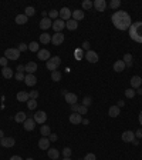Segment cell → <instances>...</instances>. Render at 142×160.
Instances as JSON below:
<instances>
[{
	"label": "cell",
	"mask_w": 142,
	"mask_h": 160,
	"mask_svg": "<svg viewBox=\"0 0 142 160\" xmlns=\"http://www.w3.org/2000/svg\"><path fill=\"white\" fill-rule=\"evenodd\" d=\"M111 20H112V24L118 30H128L132 24L131 16L126 11H122V10L115 11L114 14H112V17H111Z\"/></svg>",
	"instance_id": "6da1fadb"
},
{
	"label": "cell",
	"mask_w": 142,
	"mask_h": 160,
	"mask_svg": "<svg viewBox=\"0 0 142 160\" xmlns=\"http://www.w3.org/2000/svg\"><path fill=\"white\" fill-rule=\"evenodd\" d=\"M128 33L134 42L142 43V22H135L131 24V27L128 29Z\"/></svg>",
	"instance_id": "7a4b0ae2"
},
{
	"label": "cell",
	"mask_w": 142,
	"mask_h": 160,
	"mask_svg": "<svg viewBox=\"0 0 142 160\" xmlns=\"http://www.w3.org/2000/svg\"><path fill=\"white\" fill-rule=\"evenodd\" d=\"M60 64H61V59L58 57V56H55V57H51L49 61H47V69H49L50 72H55L58 67H60Z\"/></svg>",
	"instance_id": "3957f363"
},
{
	"label": "cell",
	"mask_w": 142,
	"mask_h": 160,
	"mask_svg": "<svg viewBox=\"0 0 142 160\" xmlns=\"http://www.w3.org/2000/svg\"><path fill=\"white\" fill-rule=\"evenodd\" d=\"M4 57L7 60H17L20 57V52H19L17 47H10V49H7L4 52Z\"/></svg>",
	"instance_id": "277c9868"
},
{
	"label": "cell",
	"mask_w": 142,
	"mask_h": 160,
	"mask_svg": "<svg viewBox=\"0 0 142 160\" xmlns=\"http://www.w3.org/2000/svg\"><path fill=\"white\" fill-rule=\"evenodd\" d=\"M33 119L38 124H44L46 120H47V115H46V111H43V110H37V113L33 116Z\"/></svg>",
	"instance_id": "5b68a950"
},
{
	"label": "cell",
	"mask_w": 142,
	"mask_h": 160,
	"mask_svg": "<svg viewBox=\"0 0 142 160\" xmlns=\"http://www.w3.org/2000/svg\"><path fill=\"white\" fill-rule=\"evenodd\" d=\"M71 14H72V11H71L68 7H63V9H60V11H58V16H60V19H61V20H64V22L70 20Z\"/></svg>",
	"instance_id": "8992f818"
},
{
	"label": "cell",
	"mask_w": 142,
	"mask_h": 160,
	"mask_svg": "<svg viewBox=\"0 0 142 160\" xmlns=\"http://www.w3.org/2000/svg\"><path fill=\"white\" fill-rule=\"evenodd\" d=\"M122 142H125V143H132L134 140H135V133L132 132V130H126V132L122 133Z\"/></svg>",
	"instance_id": "52a82bcc"
},
{
	"label": "cell",
	"mask_w": 142,
	"mask_h": 160,
	"mask_svg": "<svg viewBox=\"0 0 142 160\" xmlns=\"http://www.w3.org/2000/svg\"><path fill=\"white\" fill-rule=\"evenodd\" d=\"M66 27V22L64 20H61L60 17L58 19H55L54 22H53V29H54L55 33H61V30Z\"/></svg>",
	"instance_id": "ba28073f"
},
{
	"label": "cell",
	"mask_w": 142,
	"mask_h": 160,
	"mask_svg": "<svg viewBox=\"0 0 142 160\" xmlns=\"http://www.w3.org/2000/svg\"><path fill=\"white\" fill-rule=\"evenodd\" d=\"M0 144L6 149H9V147H13L16 144V140H14V137H3L0 139Z\"/></svg>",
	"instance_id": "9c48e42d"
},
{
	"label": "cell",
	"mask_w": 142,
	"mask_h": 160,
	"mask_svg": "<svg viewBox=\"0 0 142 160\" xmlns=\"http://www.w3.org/2000/svg\"><path fill=\"white\" fill-rule=\"evenodd\" d=\"M37 57L43 61H49L51 59V55H50V52L47 49H41L37 52Z\"/></svg>",
	"instance_id": "30bf717a"
},
{
	"label": "cell",
	"mask_w": 142,
	"mask_h": 160,
	"mask_svg": "<svg viewBox=\"0 0 142 160\" xmlns=\"http://www.w3.org/2000/svg\"><path fill=\"white\" fill-rule=\"evenodd\" d=\"M40 29L41 30H49L50 27H53V22H51V19L50 17H44V19H41L40 20Z\"/></svg>",
	"instance_id": "8fae6325"
},
{
	"label": "cell",
	"mask_w": 142,
	"mask_h": 160,
	"mask_svg": "<svg viewBox=\"0 0 142 160\" xmlns=\"http://www.w3.org/2000/svg\"><path fill=\"white\" fill-rule=\"evenodd\" d=\"M84 57H85V59H87V61H90V63H97V61H98V59H99L98 55H97L95 52H93V50H88Z\"/></svg>",
	"instance_id": "7c38bea8"
},
{
	"label": "cell",
	"mask_w": 142,
	"mask_h": 160,
	"mask_svg": "<svg viewBox=\"0 0 142 160\" xmlns=\"http://www.w3.org/2000/svg\"><path fill=\"white\" fill-rule=\"evenodd\" d=\"M63 42H64V34L63 33H55L51 36V43L54 46H60Z\"/></svg>",
	"instance_id": "4fadbf2b"
},
{
	"label": "cell",
	"mask_w": 142,
	"mask_h": 160,
	"mask_svg": "<svg viewBox=\"0 0 142 160\" xmlns=\"http://www.w3.org/2000/svg\"><path fill=\"white\" fill-rule=\"evenodd\" d=\"M93 3H94V7H95L97 11H105V9H107L105 0H94Z\"/></svg>",
	"instance_id": "5bb4252c"
},
{
	"label": "cell",
	"mask_w": 142,
	"mask_h": 160,
	"mask_svg": "<svg viewBox=\"0 0 142 160\" xmlns=\"http://www.w3.org/2000/svg\"><path fill=\"white\" fill-rule=\"evenodd\" d=\"M50 142L49 137H41L40 140H38V149L41 150H49L50 149Z\"/></svg>",
	"instance_id": "9a60e30c"
},
{
	"label": "cell",
	"mask_w": 142,
	"mask_h": 160,
	"mask_svg": "<svg viewBox=\"0 0 142 160\" xmlns=\"http://www.w3.org/2000/svg\"><path fill=\"white\" fill-rule=\"evenodd\" d=\"M68 120H70V123H72V124H80V123H82V116L78 115V113H71L70 117H68Z\"/></svg>",
	"instance_id": "2e32d148"
},
{
	"label": "cell",
	"mask_w": 142,
	"mask_h": 160,
	"mask_svg": "<svg viewBox=\"0 0 142 160\" xmlns=\"http://www.w3.org/2000/svg\"><path fill=\"white\" fill-rule=\"evenodd\" d=\"M37 63H34V61H28L27 64H26V73L27 74H34V72H37Z\"/></svg>",
	"instance_id": "e0dca14e"
},
{
	"label": "cell",
	"mask_w": 142,
	"mask_h": 160,
	"mask_svg": "<svg viewBox=\"0 0 142 160\" xmlns=\"http://www.w3.org/2000/svg\"><path fill=\"white\" fill-rule=\"evenodd\" d=\"M23 124H24V130L26 132H31L36 127V121H34V119H26V121Z\"/></svg>",
	"instance_id": "ac0fdd59"
},
{
	"label": "cell",
	"mask_w": 142,
	"mask_h": 160,
	"mask_svg": "<svg viewBox=\"0 0 142 160\" xmlns=\"http://www.w3.org/2000/svg\"><path fill=\"white\" fill-rule=\"evenodd\" d=\"M24 82H26V86H30V87H33L34 84L37 83V77H36L34 74H26V77H24Z\"/></svg>",
	"instance_id": "d6986e66"
},
{
	"label": "cell",
	"mask_w": 142,
	"mask_h": 160,
	"mask_svg": "<svg viewBox=\"0 0 142 160\" xmlns=\"http://www.w3.org/2000/svg\"><path fill=\"white\" fill-rule=\"evenodd\" d=\"M142 84V79L139 76H132L131 77V89H139Z\"/></svg>",
	"instance_id": "ffe728a7"
},
{
	"label": "cell",
	"mask_w": 142,
	"mask_h": 160,
	"mask_svg": "<svg viewBox=\"0 0 142 160\" xmlns=\"http://www.w3.org/2000/svg\"><path fill=\"white\" fill-rule=\"evenodd\" d=\"M66 102L68 103L70 106H72V105H75L77 103V100H78V97H77V94H74V93H67L66 96Z\"/></svg>",
	"instance_id": "44dd1931"
},
{
	"label": "cell",
	"mask_w": 142,
	"mask_h": 160,
	"mask_svg": "<svg viewBox=\"0 0 142 160\" xmlns=\"http://www.w3.org/2000/svg\"><path fill=\"white\" fill-rule=\"evenodd\" d=\"M28 99H30L28 92H19V93H17V100H19V102H22V103H27Z\"/></svg>",
	"instance_id": "7402d4cb"
},
{
	"label": "cell",
	"mask_w": 142,
	"mask_h": 160,
	"mask_svg": "<svg viewBox=\"0 0 142 160\" xmlns=\"http://www.w3.org/2000/svg\"><path fill=\"white\" fill-rule=\"evenodd\" d=\"M120 113H121V109L117 105L111 106V107H109V110H108L109 117H118V116H120Z\"/></svg>",
	"instance_id": "603a6c76"
},
{
	"label": "cell",
	"mask_w": 142,
	"mask_h": 160,
	"mask_svg": "<svg viewBox=\"0 0 142 160\" xmlns=\"http://www.w3.org/2000/svg\"><path fill=\"white\" fill-rule=\"evenodd\" d=\"M47 155H49V157L51 160H57L58 157H60V152H58L57 149H51V147H50V149L47 150Z\"/></svg>",
	"instance_id": "cb8c5ba5"
},
{
	"label": "cell",
	"mask_w": 142,
	"mask_h": 160,
	"mask_svg": "<svg viewBox=\"0 0 142 160\" xmlns=\"http://www.w3.org/2000/svg\"><path fill=\"white\" fill-rule=\"evenodd\" d=\"M1 76L4 79H11L13 77V69L11 67H3L1 69Z\"/></svg>",
	"instance_id": "d4e9b609"
},
{
	"label": "cell",
	"mask_w": 142,
	"mask_h": 160,
	"mask_svg": "<svg viewBox=\"0 0 142 160\" xmlns=\"http://www.w3.org/2000/svg\"><path fill=\"white\" fill-rule=\"evenodd\" d=\"M125 67H126V66H125V63H124L122 60H117V61L114 63V70H115L117 73H121L122 70H124V69H125Z\"/></svg>",
	"instance_id": "484cf974"
},
{
	"label": "cell",
	"mask_w": 142,
	"mask_h": 160,
	"mask_svg": "<svg viewBox=\"0 0 142 160\" xmlns=\"http://www.w3.org/2000/svg\"><path fill=\"white\" fill-rule=\"evenodd\" d=\"M26 119H27V115H26L24 111H19L16 116H14V121H16V123H24Z\"/></svg>",
	"instance_id": "4316f807"
},
{
	"label": "cell",
	"mask_w": 142,
	"mask_h": 160,
	"mask_svg": "<svg viewBox=\"0 0 142 160\" xmlns=\"http://www.w3.org/2000/svg\"><path fill=\"white\" fill-rule=\"evenodd\" d=\"M66 27L68 29V30H75V29L78 27V22H75L74 19H70V20L66 22Z\"/></svg>",
	"instance_id": "83f0119b"
},
{
	"label": "cell",
	"mask_w": 142,
	"mask_h": 160,
	"mask_svg": "<svg viewBox=\"0 0 142 160\" xmlns=\"http://www.w3.org/2000/svg\"><path fill=\"white\" fill-rule=\"evenodd\" d=\"M40 133L43 134L44 137H49L50 134H51V129H50L49 124H43V126L40 127Z\"/></svg>",
	"instance_id": "f1b7e54d"
},
{
	"label": "cell",
	"mask_w": 142,
	"mask_h": 160,
	"mask_svg": "<svg viewBox=\"0 0 142 160\" xmlns=\"http://www.w3.org/2000/svg\"><path fill=\"white\" fill-rule=\"evenodd\" d=\"M71 16H72V19H74L75 22H78V20H82V19H84V11L82 10H74Z\"/></svg>",
	"instance_id": "f546056e"
},
{
	"label": "cell",
	"mask_w": 142,
	"mask_h": 160,
	"mask_svg": "<svg viewBox=\"0 0 142 160\" xmlns=\"http://www.w3.org/2000/svg\"><path fill=\"white\" fill-rule=\"evenodd\" d=\"M27 20H28V17L23 13V14H17L16 16V23L17 24H26L27 23Z\"/></svg>",
	"instance_id": "4dcf8cb0"
},
{
	"label": "cell",
	"mask_w": 142,
	"mask_h": 160,
	"mask_svg": "<svg viewBox=\"0 0 142 160\" xmlns=\"http://www.w3.org/2000/svg\"><path fill=\"white\" fill-rule=\"evenodd\" d=\"M51 42V36L49 33H43L40 34V43L41 44H49Z\"/></svg>",
	"instance_id": "1f68e13d"
},
{
	"label": "cell",
	"mask_w": 142,
	"mask_h": 160,
	"mask_svg": "<svg viewBox=\"0 0 142 160\" xmlns=\"http://www.w3.org/2000/svg\"><path fill=\"white\" fill-rule=\"evenodd\" d=\"M122 61L125 63V66H128V67H131L132 66V56L129 55V53H126V55H124V59H122Z\"/></svg>",
	"instance_id": "d6a6232c"
},
{
	"label": "cell",
	"mask_w": 142,
	"mask_h": 160,
	"mask_svg": "<svg viewBox=\"0 0 142 160\" xmlns=\"http://www.w3.org/2000/svg\"><path fill=\"white\" fill-rule=\"evenodd\" d=\"M61 79V73L58 70H55V72H51V80L53 82H60Z\"/></svg>",
	"instance_id": "836d02e7"
},
{
	"label": "cell",
	"mask_w": 142,
	"mask_h": 160,
	"mask_svg": "<svg viewBox=\"0 0 142 160\" xmlns=\"http://www.w3.org/2000/svg\"><path fill=\"white\" fill-rule=\"evenodd\" d=\"M27 107L30 109V110H34V109L37 107V100L28 99V100H27Z\"/></svg>",
	"instance_id": "e575fe53"
},
{
	"label": "cell",
	"mask_w": 142,
	"mask_h": 160,
	"mask_svg": "<svg viewBox=\"0 0 142 160\" xmlns=\"http://www.w3.org/2000/svg\"><path fill=\"white\" fill-rule=\"evenodd\" d=\"M93 6H94V3L91 0H84V2H82V9H84V10H90Z\"/></svg>",
	"instance_id": "d590c367"
},
{
	"label": "cell",
	"mask_w": 142,
	"mask_h": 160,
	"mask_svg": "<svg viewBox=\"0 0 142 160\" xmlns=\"http://www.w3.org/2000/svg\"><path fill=\"white\" fill-rule=\"evenodd\" d=\"M34 13H36V10H34V7H31V6H28V7H26V10H24V14H26L27 17L34 16Z\"/></svg>",
	"instance_id": "8d00e7d4"
},
{
	"label": "cell",
	"mask_w": 142,
	"mask_h": 160,
	"mask_svg": "<svg viewBox=\"0 0 142 160\" xmlns=\"http://www.w3.org/2000/svg\"><path fill=\"white\" fill-rule=\"evenodd\" d=\"M135 94H137V92H135L134 89H126V90H125V96L128 97V99H132Z\"/></svg>",
	"instance_id": "74e56055"
},
{
	"label": "cell",
	"mask_w": 142,
	"mask_h": 160,
	"mask_svg": "<svg viewBox=\"0 0 142 160\" xmlns=\"http://www.w3.org/2000/svg\"><path fill=\"white\" fill-rule=\"evenodd\" d=\"M28 50H31V52H38V44L37 42H31V43L28 44Z\"/></svg>",
	"instance_id": "f35d334b"
},
{
	"label": "cell",
	"mask_w": 142,
	"mask_h": 160,
	"mask_svg": "<svg viewBox=\"0 0 142 160\" xmlns=\"http://www.w3.org/2000/svg\"><path fill=\"white\" fill-rule=\"evenodd\" d=\"M91 103H93V100H91L90 96H87V97H84V99H82V106H85V107L91 106Z\"/></svg>",
	"instance_id": "ab89813d"
},
{
	"label": "cell",
	"mask_w": 142,
	"mask_h": 160,
	"mask_svg": "<svg viewBox=\"0 0 142 160\" xmlns=\"http://www.w3.org/2000/svg\"><path fill=\"white\" fill-rule=\"evenodd\" d=\"M84 56H85V55L82 53V49H77L75 50V59H77V60H81Z\"/></svg>",
	"instance_id": "60d3db41"
},
{
	"label": "cell",
	"mask_w": 142,
	"mask_h": 160,
	"mask_svg": "<svg viewBox=\"0 0 142 160\" xmlns=\"http://www.w3.org/2000/svg\"><path fill=\"white\" fill-rule=\"evenodd\" d=\"M24 77H26V76H24V73H19V72H17L16 74H14V79H16L17 82H24Z\"/></svg>",
	"instance_id": "b9f144b4"
},
{
	"label": "cell",
	"mask_w": 142,
	"mask_h": 160,
	"mask_svg": "<svg viewBox=\"0 0 142 160\" xmlns=\"http://www.w3.org/2000/svg\"><path fill=\"white\" fill-rule=\"evenodd\" d=\"M121 6V2L120 0H112L111 3H109V7H112V9H118Z\"/></svg>",
	"instance_id": "7bdbcfd3"
},
{
	"label": "cell",
	"mask_w": 142,
	"mask_h": 160,
	"mask_svg": "<svg viewBox=\"0 0 142 160\" xmlns=\"http://www.w3.org/2000/svg\"><path fill=\"white\" fill-rule=\"evenodd\" d=\"M88 113V107H85V106H80V109H78V115H87Z\"/></svg>",
	"instance_id": "ee69618b"
},
{
	"label": "cell",
	"mask_w": 142,
	"mask_h": 160,
	"mask_svg": "<svg viewBox=\"0 0 142 160\" xmlns=\"http://www.w3.org/2000/svg\"><path fill=\"white\" fill-rule=\"evenodd\" d=\"M63 156H64V157H70L71 156V149L70 147H64V149H63Z\"/></svg>",
	"instance_id": "f6af8a7d"
},
{
	"label": "cell",
	"mask_w": 142,
	"mask_h": 160,
	"mask_svg": "<svg viewBox=\"0 0 142 160\" xmlns=\"http://www.w3.org/2000/svg\"><path fill=\"white\" fill-rule=\"evenodd\" d=\"M17 49H19V52L22 53V52H24V50H27V49H28V44H26V43H20Z\"/></svg>",
	"instance_id": "bcb514c9"
},
{
	"label": "cell",
	"mask_w": 142,
	"mask_h": 160,
	"mask_svg": "<svg viewBox=\"0 0 142 160\" xmlns=\"http://www.w3.org/2000/svg\"><path fill=\"white\" fill-rule=\"evenodd\" d=\"M49 17L50 19H57V17H58V11L57 10H50Z\"/></svg>",
	"instance_id": "7dc6e473"
},
{
	"label": "cell",
	"mask_w": 142,
	"mask_h": 160,
	"mask_svg": "<svg viewBox=\"0 0 142 160\" xmlns=\"http://www.w3.org/2000/svg\"><path fill=\"white\" fill-rule=\"evenodd\" d=\"M28 94H30V99L37 100V97H38V92H37V90H33V92H28Z\"/></svg>",
	"instance_id": "c3c4849f"
},
{
	"label": "cell",
	"mask_w": 142,
	"mask_h": 160,
	"mask_svg": "<svg viewBox=\"0 0 142 160\" xmlns=\"http://www.w3.org/2000/svg\"><path fill=\"white\" fill-rule=\"evenodd\" d=\"M84 160H97V156L94 155V153H88V155H85Z\"/></svg>",
	"instance_id": "681fc988"
},
{
	"label": "cell",
	"mask_w": 142,
	"mask_h": 160,
	"mask_svg": "<svg viewBox=\"0 0 142 160\" xmlns=\"http://www.w3.org/2000/svg\"><path fill=\"white\" fill-rule=\"evenodd\" d=\"M57 139H58V136H57L55 133H51V134L49 136V140H50V142H57Z\"/></svg>",
	"instance_id": "f907efd6"
},
{
	"label": "cell",
	"mask_w": 142,
	"mask_h": 160,
	"mask_svg": "<svg viewBox=\"0 0 142 160\" xmlns=\"http://www.w3.org/2000/svg\"><path fill=\"white\" fill-rule=\"evenodd\" d=\"M16 69H17V72H19V73H24V72H26V66H24V64H19Z\"/></svg>",
	"instance_id": "816d5d0a"
},
{
	"label": "cell",
	"mask_w": 142,
	"mask_h": 160,
	"mask_svg": "<svg viewBox=\"0 0 142 160\" xmlns=\"http://www.w3.org/2000/svg\"><path fill=\"white\" fill-rule=\"evenodd\" d=\"M78 109H80V105H78V103L71 106V111H72V113H78Z\"/></svg>",
	"instance_id": "f5cc1de1"
},
{
	"label": "cell",
	"mask_w": 142,
	"mask_h": 160,
	"mask_svg": "<svg viewBox=\"0 0 142 160\" xmlns=\"http://www.w3.org/2000/svg\"><path fill=\"white\" fill-rule=\"evenodd\" d=\"M7 59H6V57H0V64H1V66L3 67H7Z\"/></svg>",
	"instance_id": "db71d44e"
},
{
	"label": "cell",
	"mask_w": 142,
	"mask_h": 160,
	"mask_svg": "<svg viewBox=\"0 0 142 160\" xmlns=\"http://www.w3.org/2000/svg\"><path fill=\"white\" fill-rule=\"evenodd\" d=\"M135 137L142 139V129H138L137 132H135Z\"/></svg>",
	"instance_id": "11a10c76"
},
{
	"label": "cell",
	"mask_w": 142,
	"mask_h": 160,
	"mask_svg": "<svg viewBox=\"0 0 142 160\" xmlns=\"http://www.w3.org/2000/svg\"><path fill=\"white\" fill-rule=\"evenodd\" d=\"M82 49L90 50V43H88V42H84V43H82Z\"/></svg>",
	"instance_id": "9f6ffc18"
},
{
	"label": "cell",
	"mask_w": 142,
	"mask_h": 160,
	"mask_svg": "<svg viewBox=\"0 0 142 160\" xmlns=\"http://www.w3.org/2000/svg\"><path fill=\"white\" fill-rule=\"evenodd\" d=\"M117 106H118V107L121 109V107H124V106H125V102H124V100H120V102H118V105H117Z\"/></svg>",
	"instance_id": "6f0895ef"
},
{
	"label": "cell",
	"mask_w": 142,
	"mask_h": 160,
	"mask_svg": "<svg viewBox=\"0 0 142 160\" xmlns=\"http://www.w3.org/2000/svg\"><path fill=\"white\" fill-rule=\"evenodd\" d=\"M10 160H23V159L20 157V156H11Z\"/></svg>",
	"instance_id": "680465c9"
},
{
	"label": "cell",
	"mask_w": 142,
	"mask_h": 160,
	"mask_svg": "<svg viewBox=\"0 0 142 160\" xmlns=\"http://www.w3.org/2000/svg\"><path fill=\"white\" fill-rule=\"evenodd\" d=\"M88 123H90L88 119H82V124H88Z\"/></svg>",
	"instance_id": "91938a15"
},
{
	"label": "cell",
	"mask_w": 142,
	"mask_h": 160,
	"mask_svg": "<svg viewBox=\"0 0 142 160\" xmlns=\"http://www.w3.org/2000/svg\"><path fill=\"white\" fill-rule=\"evenodd\" d=\"M137 93H138V94H141V96H142V87L137 89Z\"/></svg>",
	"instance_id": "94428289"
},
{
	"label": "cell",
	"mask_w": 142,
	"mask_h": 160,
	"mask_svg": "<svg viewBox=\"0 0 142 160\" xmlns=\"http://www.w3.org/2000/svg\"><path fill=\"white\" fill-rule=\"evenodd\" d=\"M139 124H141V126H142V111H141V113H139Z\"/></svg>",
	"instance_id": "6125c7cd"
},
{
	"label": "cell",
	"mask_w": 142,
	"mask_h": 160,
	"mask_svg": "<svg viewBox=\"0 0 142 160\" xmlns=\"http://www.w3.org/2000/svg\"><path fill=\"white\" fill-rule=\"evenodd\" d=\"M4 137V133H3V130H0V139Z\"/></svg>",
	"instance_id": "be15d7a7"
},
{
	"label": "cell",
	"mask_w": 142,
	"mask_h": 160,
	"mask_svg": "<svg viewBox=\"0 0 142 160\" xmlns=\"http://www.w3.org/2000/svg\"><path fill=\"white\" fill-rule=\"evenodd\" d=\"M63 160H71V157H64Z\"/></svg>",
	"instance_id": "e7e4bbea"
},
{
	"label": "cell",
	"mask_w": 142,
	"mask_h": 160,
	"mask_svg": "<svg viewBox=\"0 0 142 160\" xmlns=\"http://www.w3.org/2000/svg\"><path fill=\"white\" fill-rule=\"evenodd\" d=\"M26 160H34V159H31V157H28V159H26Z\"/></svg>",
	"instance_id": "03108f58"
}]
</instances>
